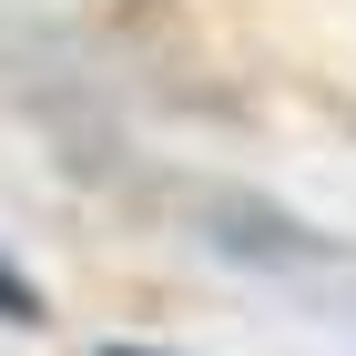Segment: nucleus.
<instances>
[{
  "label": "nucleus",
  "mask_w": 356,
  "mask_h": 356,
  "mask_svg": "<svg viewBox=\"0 0 356 356\" xmlns=\"http://www.w3.org/2000/svg\"><path fill=\"white\" fill-rule=\"evenodd\" d=\"M102 356H163V346H122V336H112V346H102Z\"/></svg>",
  "instance_id": "f03ea898"
},
{
  "label": "nucleus",
  "mask_w": 356,
  "mask_h": 356,
  "mask_svg": "<svg viewBox=\"0 0 356 356\" xmlns=\"http://www.w3.org/2000/svg\"><path fill=\"white\" fill-rule=\"evenodd\" d=\"M0 316H10V326H41V316H51V305H41V285H31L10 254H0Z\"/></svg>",
  "instance_id": "f257e3e1"
}]
</instances>
